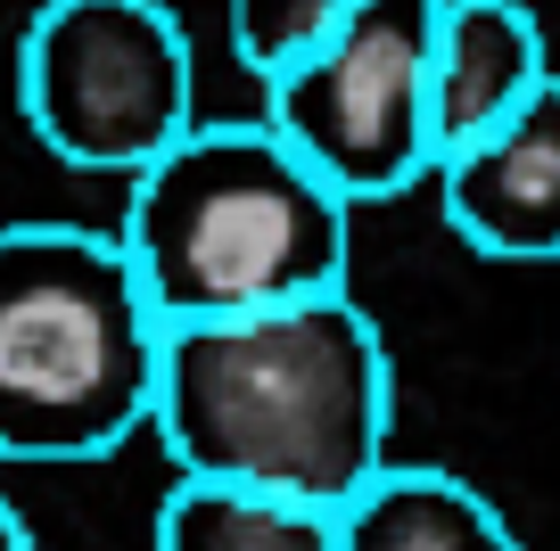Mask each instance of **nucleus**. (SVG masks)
Returning a JSON list of instances; mask_svg holds the SVG:
<instances>
[{
	"label": "nucleus",
	"instance_id": "5",
	"mask_svg": "<svg viewBox=\"0 0 560 551\" xmlns=\"http://www.w3.org/2000/svg\"><path fill=\"white\" fill-rule=\"evenodd\" d=\"M429 42H438V0H354V17L314 58L264 83V124L314 156L354 207L404 198L438 173Z\"/></svg>",
	"mask_w": 560,
	"mask_h": 551
},
{
	"label": "nucleus",
	"instance_id": "7",
	"mask_svg": "<svg viewBox=\"0 0 560 551\" xmlns=\"http://www.w3.org/2000/svg\"><path fill=\"white\" fill-rule=\"evenodd\" d=\"M552 83V42H544L527 0H438V42H429V149L462 156L511 124Z\"/></svg>",
	"mask_w": 560,
	"mask_h": 551
},
{
	"label": "nucleus",
	"instance_id": "2",
	"mask_svg": "<svg viewBox=\"0 0 560 551\" xmlns=\"http://www.w3.org/2000/svg\"><path fill=\"white\" fill-rule=\"evenodd\" d=\"M158 321H231L347 289L354 198L272 124H190L116 223Z\"/></svg>",
	"mask_w": 560,
	"mask_h": 551
},
{
	"label": "nucleus",
	"instance_id": "8",
	"mask_svg": "<svg viewBox=\"0 0 560 551\" xmlns=\"http://www.w3.org/2000/svg\"><path fill=\"white\" fill-rule=\"evenodd\" d=\"M338 551H527V543L470 478L387 461L338 511Z\"/></svg>",
	"mask_w": 560,
	"mask_h": 551
},
{
	"label": "nucleus",
	"instance_id": "9",
	"mask_svg": "<svg viewBox=\"0 0 560 551\" xmlns=\"http://www.w3.org/2000/svg\"><path fill=\"white\" fill-rule=\"evenodd\" d=\"M149 551H338V511L231 478H174Z\"/></svg>",
	"mask_w": 560,
	"mask_h": 551
},
{
	"label": "nucleus",
	"instance_id": "6",
	"mask_svg": "<svg viewBox=\"0 0 560 551\" xmlns=\"http://www.w3.org/2000/svg\"><path fill=\"white\" fill-rule=\"evenodd\" d=\"M429 181L462 247L487 263H560V74L511 124L445 156Z\"/></svg>",
	"mask_w": 560,
	"mask_h": 551
},
{
	"label": "nucleus",
	"instance_id": "11",
	"mask_svg": "<svg viewBox=\"0 0 560 551\" xmlns=\"http://www.w3.org/2000/svg\"><path fill=\"white\" fill-rule=\"evenodd\" d=\"M0 551H42V543H34V527H25L9 502H0Z\"/></svg>",
	"mask_w": 560,
	"mask_h": 551
},
{
	"label": "nucleus",
	"instance_id": "1",
	"mask_svg": "<svg viewBox=\"0 0 560 551\" xmlns=\"http://www.w3.org/2000/svg\"><path fill=\"white\" fill-rule=\"evenodd\" d=\"M149 429L174 453V478H231L347 511L387 469L396 362L347 289L231 321H174Z\"/></svg>",
	"mask_w": 560,
	"mask_h": 551
},
{
	"label": "nucleus",
	"instance_id": "3",
	"mask_svg": "<svg viewBox=\"0 0 560 551\" xmlns=\"http://www.w3.org/2000/svg\"><path fill=\"white\" fill-rule=\"evenodd\" d=\"M165 321L116 231L0 223V461H107L158 412Z\"/></svg>",
	"mask_w": 560,
	"mask_h": 551
},
{
	"label": "nucleus",
	"instance_id": "4",
	"mask_svg": "<svg viewBox=\"0 0 560 551\" xmlns=\"http://www.w3.org/2000/svg\"><path fill=\"white\" fill-rule=\"evenodd\" d=\"M18 99L58 165L132 181L198 124L190 34L165 0H42L18 42Z\"/></svg>",
	"mask_w": 560,
	"mask_h": 551
},
{
	"label": "nucleus",
	"instance_id": "10",
	"mask_svg": "<svg viewBox=\"0 0 560 551\" xmlns=\"http://www.w3.org/2000/svg\"><path fill=\"white\" fill-rule=\"evenodd\" d=\"M354 17V0H223V25H231V50L256 83L289 74L298 58H314L338 25Z\"/></svg>",
	"mask_w": 560,
	"mask_h": 551
}]
</instances>
